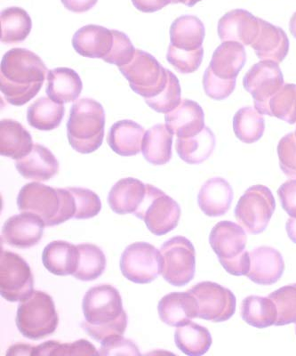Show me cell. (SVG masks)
Listing matches in <instances>:
<instances>
[{
    "label": "cell",
    "instance_id": "1",
    "mask_svg": "<svg viewBox=\"0 0 296 356\" xmlns=\"http://www.w3.org/2000/svg\"><path fill=\"white\" fill-rule=\"evenodd\" d=\"M47 72V65L33 51L13 49L0 65V90L11 106H24L39 94Z\"/></svg>",
    "mask_w": 296,
    "mask_h": 356
},
{
    "label": "cell",
    "instance_id": "2",
    "mask_svg": "<svg viewBox=\"0 0 296 356\" xmlns=\"http://www.w3.org/2000/svg\"><path fill=\"white\" fill-rule=\"evenodd\" d=\"M85 322L83 329L98 342L111 337L123 335L127 327L120 291L110 284L89 289L82 302Z\"/></svg>",
    "mask_w": 296,
    "mask_h": 356
},
{
    "label": "cell",
    "instance_id": "3",
    "mask_svg": "<svg viewBox=\"0 0 296 356\" xmlns=\"http://www.w3.org/2000/svg\"><path fill=\"white\" fill-rule=\"evenodd\" d=\"M18 209L39 216L46 227H55L74 218L75 200L68 188H53L40 182L22 187L17 197Z\"/></svg>",
    "mask_w": 296,
    "mask_h": 356
},
{
    "label": "cell",
    "instance_id": "4",
    "mask_svg": "<svg viewBox=\"0 0 296 356\" xmlns=\"http://www.w3.org/2000/svg\"><path fill=\"white\" fill-rule=\"evenodd\" d=\"M105 111L103 106L92 98H82L73 104L67 136L69 145L82 154H92L103 145Z\"/></svg>",
    "mask_w": 296,
    "mask_h": 356
},
{
    "label": "cell",
    "instance_id": "5",
    "mask_svg": "<svg viewBox=\"0 0 296 356\" xmlns=\"http://www.w3.org/2000/svg\"><path fill=\"white\" fill-rule=\"evenodd\" d=\"M246 230L231 221L217 222L210 233L209 243L226 272L234 276L247 275L250 253L246 250Z\"/></svg>",
    "mask_w": 296,
    "mask_h": 356
},
{
    "label": "cell",
    "instance_id": "6",
    "mask_svg": "<svg viewBox=\"0 0 296 356\" xmlns=\"http://www.w3.org/2000/svg\"><path fill=\"white\" fill-rule=\"evenodd\" d=\"M15 321L22 336L40 340L55 333L59 316L52 297L46 292L34 291L19 304Z\"/></svg>",
    "mask_w": 296,
    "mask_h": 356
},
{
    "label": "cell",
    "instance_id": "7",
    "mask_svg": "<svg viewBox=\"0 0 296 356\" xmlns=\"http://www.w3.org/2000/svg\"><path fill=\"white\" fill-rule=\"evenodd\" d=\"M181 213L176 200L157 187L146 184L145 200L133 215L145 222L151 233L162 236L177 227Z\"/></svg>",
    "mask_w": 296,
    "mask_h": 356
},
{
    "label": "cell",
    "instance_id": "8",
    "mask_svg": "<svg viewBox=\"0 0 296 356\" xmlns=\"http://www.w3.org/2000/svg\"><path fill=\"white\" fill-rule=\"evenodd\" d=\"M120 71L129 81L132 90L145 99L157 97L167 83V69L145 51L136 49L132 61L120 67Z\"/></svg>",
    "mask_w": 296,
    "mask_h": 356
},
{
    "label": "cell",
    "instance_id": "9",
    "mask_svg": "<svg viewBox=\"0 0 296 356\" xmlns=\"http://www.w3.org/2000/svg\"><path fill=\"white\" fill-rule=\"evenodd\" d=\"M162 273L168 284L181 287L192 282L196 272V251L192 241L176 236L165 241L161 249Z\"/></svg>",
    "mask_w": 296,
    "mask_h": 356
},
{
    "label": "cell",
    "instance_id": "10",
    "mask_svg": "<svg viewBox=\"0 0 296 356\" xmlns=\"http://www.w3.org/2000/svg\"><path fill=\"white\" fill-rule=\"evenodd\" d=\"M275 209L272 191L262 184H256L240 197L235 209V217L247 233L259 234L268 227Z\"/></svg>",
    "mask_w": 296,
    "mask_h": 356
},
{
    "label": "cell",
    "instance_id": "11",
    "mask_svg": "<svg viewBox=\"0 0 296 356\" xmlns=\"http://www.w3.org/2000/svg\"><path fill=\"white\" fill-rule=\"evenodd\" d=\"M120 270L133 284H151L162 273L161 251L145 241L130 244L121 255Z\"/></svg>",
    "mask_w": 296,
    "mask_h": 356
},
{
    "label": "cell",
    "instance_id": "12",
    "mask_svg": "<svg viewBox=\"0 0 296 356\" xmlns=\"http://www.w3.org/2000/svg\"><path fill=\"white\" fill-rule=\"evenodd\" d=\"M34 291L31 266L20 255L1 250L0 256V294L9 302L26 300Z\"/></svg>",
    "mask_w": 296,
    "mask_h": 356
},
{
    "label": "cell",
    "instance_id": "13",
    "mask_svg": "<svg viewBox=\"0 0 296 356\" xmlns=\"http://www.w3.org/2000/svg\"><path fill=\"white\" fill-rule=\"evenodd\" d=\"M199 306L200 319L213 323L230 320L236 312V297L231 289L212 282H202L189 291Z\"/></svg>",
    "mask_w": 296,
    "mask_h": 356
},
{
    "label": "cell",
    "instance_id": "14",
    "mask_svg": "<svg viewBox=\"0 0 296 356\" xmlns=\"http://www.w3.org/2000/svg\"><path fill=\"white\" fill-rule=\"evenodd\" d=\"M284 85L281 70L279 63L272 61H262L254 65L247 72L243 79V86L248 93L252 95L254 108L258 113L270 116L269 102L270 98Z\"/></svg>",
    "mask_w": 296,
    "mask_h": 356
},
{
    "label": "cell",
    "instance_id": "15",
    "mask_svg": "<svg viewBox=\"0 0 296 356\" xmlns=\"http://www.w3.org/2000/svg\"><path fill=\"white\" fill-rule=\"evenodd\" d=\"M44 227L46 225L39 216L22 212L5 222L2 239L9 246L21 250L30 249L42 239Z\"/></svg>",
    "mask_w": 296,
    "mask_h": 356
},
{
    "label": "cell",
    "instance_id": "16",
    "mask_svg": "<svg viewBox=\"0 0 296 356\" xmlns=\"http://www.w3.org/2000/svg\"><path fill=\"white\" fill-rule=\"evenodd\" d=\"M260 18L244 9H234L220 19L218 35L222 42L232 41L251 46L260 31Z\"/></svg>",
    "mask_w": 296,
    "mask_h": 356
},
{
    "label": "cell",
    "instance_id": "17",
    "mask_svg": "<svg viewBox=\"0 0 296 356\" xmlns=\"http://www.w3.org/2000/svg\"><path fill=\"white\" fill-rule=\"evenodd\" d=\"M250 269L247 276L254 284L272 285L281 278L285 262L274 248L262 246L250 251Z\"/></svg>",
    "mask_w": 296,
    "mask_h": 356
},
{
    "label": "cell",
    "instance_id": "18",
    "mask_svg": "<svg viewBox=\"0 0 296 356\" xmlns=\"http://www.w3.org/2000/svg\"><path fill=\"white\" fill-rule=\"evenodd\" d=\"M165 122L177 138H192L205 128V114L196 102L183 99L176 109L165 114Z\"/></svg>",
    "mask_w": 296,
    "mask_h": 356
},
{
    "label": "cell",
    "instance_id": "19",
    "mask_svg": "<svg viewBox=\"0 0 296 356\" xmlns=\"http://www.w3.org/2000/svg\"><path fill=\"white\" fill-rule=\"evenodd\" d=\"M158 311L162 322L172 327H179L197 317L199 306L196 298L189 291L172 292L158 302Z\"/></svg>",
    "mask_w": 296,
    "mask_h": 356
},
{
    "label": "cell",
    "instance_id": "20",
    "mask_svg": "<svg viewBox=\"0 0 296 356\" xmlns=\"http://www.w3.org/2000/svg\"><path fill=\"white\" fill-rule=\"evenodd\" d=\"M15 168L25 179L46 182L59 172V161L46 146L34 144L33 151L15 161Z\"/></svg>",
    "mask_w": 296,
    "mask_h": 356
},
{
    "label": "cell",
    "instance_id": "21",
    "mask_svg": "<svg viewBox=\"0 0 296 356\" xmlns=\"http://www.w3.org/2000/svg\"><path fill=\"white\" fill-rule=\"evenodd\" d=\"M260 31L253 47L258 58L262 61L281 63L288 56L289 40L281 28L259 19Z\"/></svg>",
    "mask_w": 296,
    "mask_h": 356
},
{
    "label": "cell",
    "instance_id": "22",
    "mask_svg": "<svg viewBox=\"0 0 296 356\" xmlns=\"http://www.w3.org/2000/svg\"><path fill=\"white\" fill-rule=\"evenodd\" d=\"M113 40V30L100 25H85L76 31L72 46L81 56L103 59L110 53Z\"/></svg>",
    "mask_w": 296,
    "mask_h": 356
},
{
    "label": "cell",
    "instance_id": "23",
    "mask_svg": "<svg viewBox=\"0 0 296 356\" xmlns=\"http://www.w3.org/2000/svg\"><path fill=\"white\" fill-rule=\"evenodd\" d=\"M233 197L230 183L224 178L214 177L203 184L197 195V203L208 217H221L230 209Z\"/></svg>",
    "mask_w": 296,
    "mask_h": 356
},
{
    "label": "cell",
    "instance_id": "24",
    "mask_svg": "<svg viewBox=\"0 0 296 356\" xmlns=\"http://www.w3.org/2000/svg\"><path fill=\"white\" fill-rule=\"evenodd\" d=\"M146 195V184L133 177L117 181L110 191L108 203L117 214H135Z\"/></svg>",
    "mask_w": 296,
    "mask_h": 356
},
{
    "label": "cell",
    "instance_id": "25",
    "mask_svg": "<svg viewBox=\"0 0 296 356\" xmlns=\"http://www.w3.org/2000/svg\"><path fill=\"white\" fill-rule=\"evenodd\" d=\"M33 136L20 122L12 119L0 122V154L21 160L33 151Z\"/></svg>",
    "mask_w": 296,
    "mask_h": 356
},
{
    "label": "cell",
    "instance_id": "26",
    "mask_svg": "<svg viewBox=\"0 0 296 356\" xmlns=\"http://www.w3.org/2000/svg\"><path fill=\"white\" fill-rule=\"evenodd\" d=\"M145 130L130 120H120L111 126L107 136L108 145L117 154L130 157L142 151Z\"/></svg>",
    "mask_w": 296,
    "mask_h": 356
},
{
    "label": "cell",
    "instance_id": "27",
    "mask_svg": "<svg viewBox=\"0 0 296 356\" xmlns=\"http://www.w3.org/2000/svg\"><path fill=\"white\" fill-rule=\"evenodd\" d=\"M47 79L46 93L56 103H72L81 94L82 81L74 70L66 67L50 70Z\"/></svg>",
    "mask_w": 296,
    "mask_h": 356
},
{
    "label": "cell",
    "instance_id": "28",
    "mask_svg": "<svg viewBox=\"0 0 296 356\" xmlns=\"http://www.w3.org/2000/svg\"><path fill=\"white\" fill-rule=\"evenodd\" d=\"M79 259L78 247L65 241H52L42 253L44 266L57 276L72 275L77 270Z\"/></svg>",
    "mask_w": 296,
    "mask_h": 356
},
{
    "label": "cell",
    "instance_id": "29",
    "mask_svg": "<svg viewBox=\"0 0 296 356\" xmlns=\"http://www.w3.org/2000/svg\"><path fill=\"white\" fill-rule=\"evenodd\" d=\"M246 61L243 44L226 41L215 51L208 67L217 77L229 81L237 79Z\"/></svg>",
    "mask_w": 296,
    "mask_h": 356
},
{
    "label": "cell",
    "instance_id": "30",
    "mask_svg": "<svg viewBox=\"0 0 296 356\" xmlns=\"http://www.w3.org/2000/svg\"><path fill=\"white\" fill-rule=\"evenodd\" d=\"M174 134L163 124L149 129L143 138L142 152L145 160L155 166L168 163L172 159Z\"/></svg>",
    "mask_w": 296,
    "mask_h": 356
},
{
    "label": "cell",
    "instance_id": "31",
    "mask_svg": "<svg viewBox=\"0 0 296 356\" xmlns=\"http://www.w3.org/2000/svg\"><path fill=\"white\" fill-rule=\"evenodd\" d=\"M205 36V25L194 15L178 17L170 27L171 44L179 49L194 51L200 49Z\"/></svg>",
    "mask_w": 296,
    "mask_h": 356
},
{
    "label": "cell",
    "instance_id": "32",
    "mask_svg": "<svg viewBox=\"0 0 296 356\" xmlns=\"http://www.w3.org/2000/svg\"><path fill=\"white\" fill-rule=\"evenodd\" d=\"M215 148V136L212 130L205 127L197 136L187 138H177L176 149L178 155L188 164L196 165L208 160Z\"/></svg>",
    "mask_w": 296,
    "mask_h": 356
},
{
    "label": "cell",
    "instance_id": "33",
    "mask_svg": "<svg viewBox=\"0 0 296 356\" xmlns=\"http://www.w3.org/2000/svg\"><path fill=\"white\" fill-rule=\"evenodd\" d=\"M241 316L245 322L254 328L265 329L275 325L278 310L274 301L270 297L249 296L242 301Z\"/></svg>",
    "mask_w": 296,
    "mask_h": 356
},
{
    "label": "cell",
    "instance_id": "34",
    "mask_svg": "<svg viewBox=\"0 0 296 356\" xmlns=\"http://www.w3.org/2000/svg\"><path fill=\"white\" fill-rule=\"evenodd\" d=\"M65 114L63 104L56 103L49 97H40L28 107L27 120L31 127L41 131H51L58 128Z\"/></svg>",
    "mask_w": 296,
    "mask_h": 356
},
{
    "label": "cell",
    "instance_id": "35",
    "mask_svg": "<svg viewBox=\"0 0 296 356\" xmlns=\"http://www.w3.org/2000/svg\"><path fill=\"white\" fill-rule=\"evenodd\" d=\"M174 342L178 349L190 356L205 355L211 348L212 336L206 327L190 322L177 327Z\"/></svg>",
    "mask_w": 296,
    "mask_h": 356
},
{
    "label": "cell",
    "instance_id": "36",
    "mask_svg": "<svg viewBox=\"0 0 296 356\" xmlns=\"http://www.w3.org/2000/svg\"><path fill=\"white\" fill-rule=\"evenodd\" d=\"M1 21V42L18 44L24 42L33 29L30 15L24 8L11 6L0 15Z\"/></svg>",
    "mask_w": 296,
    "mask_h": 356
},
{
    "label": "cell",
    "instance_id": "37",
    "mask_svg": "<svg viewBox=\"0 0 296 356\" xmlns=\"http://www.w3.org/2000/svg\"><path fill=\"white\" fill-rule=\"evenodd\" d=\"M79 259L77 270L73 277L82 282H91L100 277L107 266L106 257L104 251L97 245H77Z\"/></svg>",
    "mask_w": 296,
    "mask_h": 356
},
{
    "label": "cell",
    "instance_id": "38",
    "mask_svg": "<svg viewBox=\"0 0 296 356\" xmlns=\"http://www.w3.org/2000/svg\"><path fill=\"white\" fill-rule=\"evenodd\" d=\"M235 135L245 144H253L262 138L265 123L263 114L256 108L243 107L237 111L233 119Z\"/></svg>",
    "mask_w": 296,
    "mask_h": 356
},
{
    "label": "cell",
    "instance_id": "39",
    "mask_svg": "<svg viewBox=\"0 0 296 356\" xmlns=\"http://www.w3.org/2000/svg\"><path fill=\"white\" fill-rule=\"evenodd\" d=\"M270 116L296 123V85L284 84L269 102Z\"/></svg>",
    "mask_w": 296,
    "mask_h": 356
},
{
    "label": "cell",
    "instance_id": "40",
    "mask_svg": "<svg viewBox=\"0 0 296 356\" xmlns=\"http://www.w3.org/2000/svg\"><path fill=\"white\" fill-rule=\"evenodd\" d=\"M167 83L157 97L145 98L146 104L158 113L167 114L176 109L181 102V90L179 79L167 69Z\"/></svg>",
    "mask_w": 296,
    "mask_h": 356
},
{
    "label": "cell",
    "instance_id": "41",
    "mask_svg": "<svg viewBox=\"0 0 296 356\" xmlns=\"http://www.w3.org/2000/svg\"><path fill=\"white\" fill-rule=\"evenodd\" d=\"M276 304L278 319L276 326L296 324V284L285 286L269 296Z\"/></svg>",
    "mask_w": 296,
    "mask_h": 356
},
{
    "label": "cell",
    "instance_id": "42",
    "mask_svg": "<svg viewBox=\"0 0 296 356\" xmlns=\"http://www.w3.org/2000/svg\"><path fill=\"white\" fill-rule=\"evenodd\" d=\"M204 49L200 47L194 51L177 49L170 44L167 54V62L181 74L196 72L203 61Z\"/></svg>",
    "mask_w": 296,
    "mask_h": 356
},
{
    "label": "cell",
    "instance_id": "43",
    "mask_svg": "<svg viewBox=\"0 0 296 356\" xmlns=\"http://www.w3.org/2000/svg\"><path fill=\"white\" fill-rule=\"evenodd\" d=\"M75 200V219L94 218L100 213L101 202L100 197L92 190L82 187H68Z\"/></svg>",
    "mask_w": 296,
    "mask_h": 356
},
{
    "label": "cell",
    "instance_id": "44",
    "mask_svg": "<svg viewBox=\"0 0 296 356\" xmlns=\"http://www.w3.org/2000/svg\"><path fill=\"white\" fill-rule=\"evenodd\" d=\"M113 44L110 53L103 60L110 65L122 67L129 65L135 56L136 49L126 34L113 30Z\"/></svg>",
    "mask_w": 296,
    "mask_h": 356
},
{
    "label": "cell",
    "instance_id": "45",
    "mask_svg": "<svg viewBox=\"0 0 296 356\" xmlns=\"http://www.w3.org/2000/svg\"><path fill=\"white\" fill-rule=\"evenodd\" d=\"M206 94L212 99L221 101L230 97L236 87V79H224L214 74L212 70L206 69L203 77Z\"/></svg>",
    "mask_w": 296,
    "mask_h": 356
},
{
    "label": "cell",
    "instance_id": "46",
    "mask_svg": "<svg viewBox=\"0 0 296 356\" xmlns=\"http://www.w3.org/2000/svg\"><path fill=\"white\" fill-rule=\"evenodd\" d=\"M279 166L286 177L296 179V136L289 133L280 140L278 145Z\"/></svg>",
    "mask_w": 296,
    "mask_h": 356
},
{
    "label": "cell",
    "instance_id": "47",
    "mask_svg": "<svg viewBox=\"0 0 296 356\" xmlns=\"http://www.w3.org/2000/svg\"><path fill=\"white\" fill-rule=\"evenodd\" d=\"M101 343L100 355H141L138 346L122 335L111 337Z\"/></svg>",
    "mask_w": 296,
    "mask_h": 356
},
{
    "label": "cell",
    "instance_id": "48",
    "mask_svg": "<svg viewBox=\"0 0 296 356\" xmlns=\"http://www.w3.org/2000/svg\"><path fill=\"white\" fill-rule=\"evenodd\" d=\"M51 355H100V352L87 339H79L72 343L55 341Z\"/></svg>",
    "mask_w": 296,
    "mask_h": 356
},
{
    "label": "cell",
    "instance_id": "49",
    "mask_svg": "<svg viewBox=\"0 0 296 356\" xmlns=\"http://www.w3.org/2000/svg\"><path fill=\"white\" fill-rule=\"evenodd\" d=\"M282 208L290 218H296V179L286 181L278 190Z\"/></svg>",
    "mask_w": 296,
    "mask_h": 356
},
{
    "label": "cell",
    "instance_id": "50",
    "mask_svg": "<svg viewBox=\"0 0 296 356\" xmlns=\"http://www.w3.org/2000/svg\"><path fill=\"white\" fill-rule=\"evenodd\" d=\"M133 6L142 13H155L172 4V0H132Z\"/></svg>",
    "mask_w": 296,
    "mask_h": 356
},
{
    "label": "cell",
    "instance_id": "51",
    "mask_svg": "<svg viewBox=\"0 0 296 356\" xmlns=\"http://www.w3.org/2000/svg\"><path fill=\"white\" fill-rule=\"evenodd\" d=\"M66 9L77 14L91 10L98 0H60Z\"/></svg>",
    "mask_w": 296,
    "mask_h": 356
},
{
    "label": "cell",
    "instance_id": "52",
    "mask_svg": "<svg viewBox=\"0 0 296 356\" xmlns=\"http://www.w3.org/2000/svg\"><path fill=\"white\" fill-rule=\"evenodd\" d=\"M34 346L28 344H15L9 348L6 355H33Z\"/></svg>",
    "mask_w": 296,
    "mask_h": 356
},
{
    "label": "cell",
    "instance_id": "53",
    "mask_svg": "<svg viewBox=\"0 0 296 356\" xmlns=\"http://www.w3.org/2000/svg\"><path fill=\"white\" fill-rule=\"evenodd\" d=\"M286 228L289 238L296 243V218H289L286 222Z\"/></svg>",
    "mask_w": 296,
    "mask_h": 356
},
{
    "label": "cell",
    "instance_id": "54",
    "mask_svg": "<svg viewBox=\"0 0 296 356\" xmlns=\"http://www.w3.org/2000/svg\"><path fill=\"white\" fill-rule=\"evenodd\" d=\"M200 1L202 0H172V4H183L189 8H192Z\"/></svg>",
    "mask_w": 296,
    "mask_h": 356
},
{
    "label": "cell",
    "instance_id": "55",
    "mask_svg": "<svg viewBox=\"0 0 296 356\" xmlns=\"http://www.w3.org/2000/svg\"><path fill=\"white\" fill-rule=\"evenodd\" d=\"M289 30H290L293 37L296 39V12L292 15L290 22H289Z\"/></svg>",
    "mask_w": 296,
    "mask_h": 356
},
{
    "label": "cell",
    "instance_id": "56",
    "mask_svg": "<svg viewBox=\"0 0 296 356\" xmlns=\"http://www.w3.org/2000/svg\"><path fill=\"white\" fill-rule=\"evenodd\" d=\"M295 136H296V131H295Z\"/></svg>",
    "mask_w": 296,
    "mask_h": 356
},
{
    "label": "cell",
    "instance_id": "57",
    "mask_svg": "<svg viewBox=\"0 0 296 356\" xmlns=\"http://www.w3.org/2000/svg\"><path fill=\"white\" fill-rule=\"evenodd\" d=\"M295 332H296V328H295Z\"/></svg>",
    "mask_w": 296,
    "mask_h": 356
}]
</instances>
